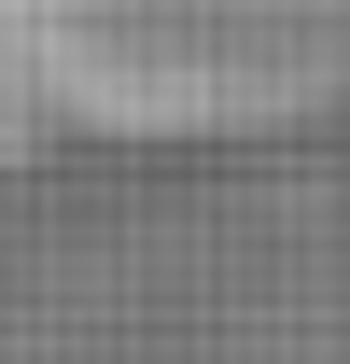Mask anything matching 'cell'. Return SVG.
<instances>
[{
	"instance_id": "obj_1",
	"label": "cell",
	"mask_w": 350,
	"mask_h": 364,
	"mask_svg": "<svg viewBox=\"0 0 350 364\" xmlns=\"http://www.w3.org/2000/svg\"><path fill=\"white\" fill-rule=\"evenodd\" d=\"M350 70V0H0V140L238 127Z\"/></svg>"
}]
</instances>
